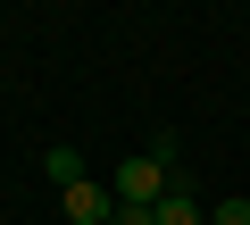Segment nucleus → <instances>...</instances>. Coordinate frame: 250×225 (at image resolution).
<instances>
[{
    "label": "nucleus",
    "mask_w": 250,
    "mask_h": 225,
    "mask_svg": "<svg viewBox=\"0 0 250 225\" xmlns=\"http://www.w3.org/2000/svg\"><path fill=\"white\" fill-rule=\"evenodd\" d=\"M42 175H50L59 192H67V184H83V150H67V142H59V150H42Z\"/></svg>",
    "instance_id": "20e7f679"
},
{
    "label": "nucleus",
    "mask_w": 250,
    "mask_h": 225,
    "mask_svg": "<svg viewBox=\"0 0 250 225\" xmlns=\"http://www.w3.org/2000/svg\"><path fill=\"white\" fill-rule=\"evenodd\" d=\"M59 208H67V225H108V217H117V192L83 175V184H67V192H59Z\"/></svg>",
    "instance_id": "f03ea898"
},
{
    "label": "nucleus",
    "mask_w": 250,
    "mask_h": 225,
    "mask_svg": "<svg viewBox=\"0 0 250 225\" xmlns=\"http://www.w3.org/2000/svg\"><path fill=\"white\" fill-rule=\"evenodd\" d=\"M159 225H208V200H200V192H192V184L175 175V192L159 200Z\"/></svg>",
    "instance_id": "7ed1b4c3"
},
{
    "label": "nucleus",
    "mask_w": 250,
    "mask_h": 225,
    "mask_svg": "<svg viewBox=\"0 0 250 225\" xmlns=\"http://www.w3.org/2000/svg\"><path fill=\"white\" fill-rule=\"evenodd\" d=\"M167 159H175V150H167V142H159V150H150V159H125V167H117V175H108V192H117V200H125V208H159V200H167V192H175V167H167Z\"/></svg>",
    "instance_id": "f257e3e1"
},
{
    "label": "nucleus",
    "mask_w": 250,
    "mask_h": 225,
    "mask_svg": "<svg viewBox=\"0 0 250 225\" xmlns=\"http://www.w3.org/2000/svg\"><path fill=\"white\" fill-rule=\"evenodd\" d=\"M208 225H250V200H217V208H208Z\"/></svg>",
    "instance_id": "39448f33"
},
{
    "label": "nucleus",
    "mask_w": 250,
    "mask_h": 225,
    "mask_svg": "<svg viewBox=\"0 0 250 225\" xmlns=\"http://www.w3.org/2000/svg\"><path fill=\"white\" fill-rule=\"evenodd\" d=\"M108 225H159V208H125V200H117V217H108Z\"/></svg>",
    "instance_id": "423d86ee"
}]
</instances>
